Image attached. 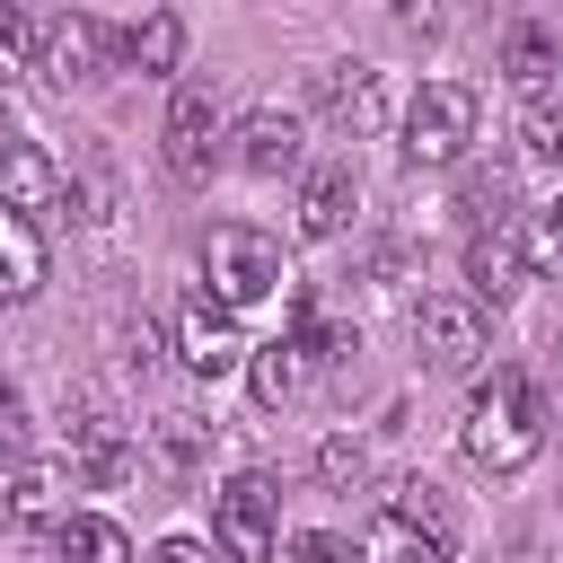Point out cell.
Here are the masks:
<instances>
[{
    "mask_svg": "<svg viewBox=\"0 0 563 563\" xmlns=\"http://www.w3.org/2000/svg\"><path fill=\"white\" fill-rule=\"evenodd\" d=\"M457 449H466L484 475H519V466L545 449V396H537V378L493 369V387H475V405H466V422H457Z\"/></svg>",
    "mask_w": 563,
    "mask_h": 563,
    "instance_id": "obj_1",
    "label": "cell"
},
{
    "mask_svg": "<svg viewBox=\"0 0 563 563\" xmlns=\"http://www.w3.org/2000/svg\"><path fill=\"white\" fill-rule=\"evenodd\" d=\"M211 545L229 563H273V545H282V484L264 466H238L211 493Z\"/></svg>",
    "mask_w": 563,
    "mask_h": 563,
    "instance_id": "obj_2",
    "label": "cell"
},
{
    "mask_svg": "<svg viewBox=\"0 0 563 563\" xmlns=\"http://www.w3.org/2000/svg\"><path fill=\"white\" fill-rule=\"evenodd\" d=\"M475 141V88L466 79H422L405 106V158L413 167H457Z\"/></svg>",
    "mask_w": 563,
    "mask_h": 563,
    "instance_id": "obj_3",
    "label": "cell"
},
{
    "mask_svg": "<svg viewBox=\"0 0 563 563\" xmlns=\"http://www.w3.org/2000/svg\"><path fill=\"white\" fill-rule=\"evenodd\" d=\"M202 273H211V299L238 317V308H255V299H273V290H282V246H273L264 229L229 220V229H211V246H202Z\"/></svg>",
    "mask_w": 563,
    "mask_h": 563,
    "instance_id": "obj_4",
    "label": "cell"
},
{
    "mask_svg": "<svg viewBox=\"0 0 563 563\" xmlns=\"http://www.w3.org/2000/svg\"><path fill=\"white\" fill-rule=\"evenodd\" d=\"M413 343H422L431 369L457 378V369H475L493 352V325H484V308L466 290H431V299H413Z\"/></svg>",
    "mask_w": 563,
    "mask_h": 563,
    "instance_id": "obj_5",
    "label": "cell"
},
{
    "mask_svg": "<svg viewBox=\"0 0 563 563\" xmlns=\"http://www.w3.org/2000/svg\"><path fill=\"white\" fill-rule=\"evenodd\" d=\"M158 141H167V167H176L185 185H202V176L220 167V141H229V123H220V97H211L202 79H176Z\"/></svg>",
    "mask_w": 563,
    "mask_h": 563,
    "instance_id": "obj_6",
    "label": "cell"
},
{
    "mask_svg": "<svg viewBox=\"0 0 563 563\" xmlns=\"http://www.w3.org/2000/svg\"><path fill=\"white\" fill-rule=\"evenodd\" d=\"M246 334H238V317L220 308V299H185L176 308V361L194 369V378H229V369H246Z\"/></svg>",
    "mask_w": 563,
    "mask_h": 563,
    "instance_id": "obj_7",
    "label": "cell"
},
{
    "mask_svg": "<svg viewBox=\"0 0 563 563\" xmlns=\"http://www.w3.org/2000/svg\"><path fill=\"white\" fill-rule=\"evenodd\" d=\"M308 158V114L299 106H246L238 123V167L246 176H290Z\"/></svg>",
    "mask_w": 563,
    "mask_h": 563,
    "instance_id": "obj_8",
    "label": "cell"
},
{
    "mask_svg": "<svg viewBox=\"0 0 563 563\" xmlns=\"http://www.w3.org/2000/svg\"><path fill=\"white\" fill-rule=\"evenodd\" d=\"M317 106H325L352 141L387 132V79H378L369 62H334V70H317Z\"/></svg>",
    "mask_w": 563,
    "mask_h": 563,
    "instance_id": "obj_9",
    "label": "cell"
},
{
    "mask_svg": "<svg viewBox=\"0 0 563 563\" xmlns=\"http://www.w3.org/2000/svg\"><path fill=\"white\" fill-rule=\"evenodd\" d=\"M106 62V26L88 18V9H62L44 35H35V70L53 79V88H70V79H88Z\"/></svg>",
    "mask_w": 563,
    "mask_h": 563,
    "instance_id": "obj_10",
    "label": "cell"
},
{
    "mask_svg": "<svg viewBox=\"0 0 563 563\" xmlns=\"http://www.w3.org/2000/svg\"><path fill=\"white\" fill-rule=\"evenodd\" d=\"M466 282H475V290H466L475 308H484V299H493V308H501V299H519V282H528L519 220H501V229H475V238H466Z\"/></svg>",
    "mask_w": 563,
    "mask_h": 563,
    "instance_id": "obj_11",
    "label": "cell"
},
{
    "mask_svg": "<svg viewBox=\"0 0 563 563\" xmlns=\"http://www.w3.org/2000/svg\"><path fill=\"white\" fill-rule=\"evenodd\" d=\"M0 211H18V220L62 211V167L35 141H0Z\"/></svg>",
    "mask_w": 563,
    "mask_h": 563,
    "instance_id": "obj_12",
    "label": "cell"
},
{
    "mask_svg": "<svg viewBox=\"0 0 563 563\" xmlns=\"http://www.w3.org/2000/svg\"><path fill=\"white\" fill-rule=\"evenodd\" d=\"M70 475H79V484H97V493L132 475V440H123V422H114L106 405H88V413L70 422Z\"/></svg>",
    "mask_w": 563,
    "mask_h": 563,
    "instance_id": "obj_13",
    "label": "cell"
},
{
    "mask_svg": "<svg viewBox=\"0 0 563 563\" xmlns=\"http://www.w3.org/2000/svg\"><path fill=\"white\" fill-rule=\"evenodd\" d=\"M554 70H563V44H554V26H537V18H510V26H501V79H510L519 97H537V106H545Z\"/></svg>",
    "mask_w": 563,
    "mask_h": 563,
    "instance_id": "obj_14",
    "label": "cell"
},
{
    "mask_svg": "<svg viewBox=\"0 0 563 563\" xmlns=\"http://www.w3.org/2000/svg\"><path fill=\"white\" fill-rule=\"evenodd\" d=\"M352 211H361V185H352L343 158H325V167L299 176V238H343Z\"/></svg>",
    "mask_w": 563,
    "mask_h": 563,
    "instance_id": "obj_15",
    "label": "cell"
},
{
    "mask_svg": "<svg viewBox=\"0 0 563 563\" xmlns=\"http://www.w3.org/2000/svg\"><path fill=\"white\" fill-rule=\"evenodd\" d=\"M123 62H132V70H158V79H176V70H185V18H176V9H150V18H132V26H123Z\"/></svg>",
    "mask_w": 563,
    "mask_h": 563,
    "instance_id": "obj_16",
    "label": "cell"
},
{
    "mask_svg": "<svg viewBox=\"0 0 563 563\" xmlns=\"http://www.w3.org/2000/svg\"><path fill=\"white\" fill-rule=\"evenodd\" d=\"M246 387H255L264 413H282V405L308 387V352H299L290 334H282V343H255V352H246Z\"/></svg>",
    "mask_w": 563,
    "mask_h": 563,
    "instance_id": "obj_17",
    "label": "cell"
},
{
    "mask_svg": "<svg viewBox=\"0 0 563 563\" xmlns=\"http://www.w3.org/2000/svg\"><path fill=\"white\" fill-rule=\"evenodd\" d=\"M53 554H62V563H132V537H123L114 519H97V510H62Z\"/></svg>",
    "mask_w": 563,
    "mask_h": 563,
    "instance_id": "obj_18",
    "label": "cell"
},
{
    "mask_svg": "<svg viewBox=\"0 0 563 563\" xmlns=\"http://www.w3.org/2000/svg\"><path fill=\"white\" fill-rule=\"evenodd\" d=\"M35 290H44V238L35 220L0 211V299H35Z\"/></svg>",
    "mask_w": 563,
    "mask_h": 563,
    "instance_id": "obj_19",
    "label": "cell"
},
{
    "mask_svg": "<svg viewBox=\"0 0 563 563\" xmlns=\"http://www.w3.org/2000/svg\"><path fill=\"white\" fill-rule=\"evenodd\" d=\"M361 563H449V537H422L413 519L378 510V519H369V537H361Z\"/></svg>",
    "mask_w": 563,
    "mask_h": 563,
    "instance_id": "obj_20",
    "label": "cell"
},
{
    "mask_svg": "<svg viewBox=\"0 0 563 563\" xmlns=\"http://www.w3.org/2000/svg\"><path fill=\"white\" fill-rule=\"evenodd\" d=\"M9 528H62V466H18L9 475Z\"/></svg>",
    "mask_w": 563,
    "mask_h": 563,
    "instance_id": "obj_21",
    "label": "cell"
},
{
    "mask_svg": "<svg viewBox=\"0 0 563 563\" xmlns=\"http://www.w3.org/2000/svg\"><path fill=\"white\" fill-rule=\"evenodd\" d=\"M519 255H528V282H563V202L519 220Z\"/></svg>",
    "mask_w": 563,
    "mask_h": 563,
    "instance_id": "obj_22",
    "label": "cell"
},
{
    "mask_svg": "<svg viewBox=\"0 0 563 563\" xmlns=\"http://www.w3.org/2000/svg\"><path fill=\"white\" fill-rule=\"evenodd\" d=\"M26 449H35V413H26V396L0 378V466L18 475V466H26Z\"/></svg>",
    "mask_w": 563,
    "mask_h": 563,
    "instance_id": "obj_23",
    "label": "cell"
},
{
    "mask_svg": "<svg viewBox=\"0 0 563 563\" xmlns=\"http://www.w3.org/2000/svg\"><path fill=\"white\" fill-rule=\"evenodd\" d=\"M18 70H35V26H26V9L0 0V79H18Z\"/></svg>",
    "mask_w": 563,
    "mask_h": 563,
    "instance_id": "obj_24",
    "label": "cell"
},
{
    "mask_svg": "<svg viewBox=\"0 0 563 563\" xmlns=\"http://www.w3.org/2000/svg\"><path fill=\"white\" fill-rule=\"evenodd\" d=\"M528 158H537V167H563V106H554V97L528 106Z\"/></svg>",
    "mask_w": 563,
    "mask_h": 563,
    "instance_id": "obj_25",
    "label": "cell"
},
{
    "mask_svg": "<svg viewBox=\"0 0 563 563\" xmlns=\"http://www.w3.org/2000/svg\"><path fill=\"white\" fill-rule=\"evenodd\" d=\"M158 457H167V466H194V457H202V422H194V413H167V422H158Z\"/></svg>",
    "mask_w": 563,
    "mask_h": 563,
    "instance_id": "obj_26",
    "label": "cell"
},
{
    "mask_svg": "<svg viewBox=\"0 0 563 563\" xmlns=\"http://www.w3.org/2000/svg\"><path fill=\"white\" fill-rule=\"evenodd\" d=\"M317 475H325V484H361V475H369V449H361V440H325V449H317Z\"/></svg>",
    "mask_w": 563,
    "mask_h": 563,
    "instance_id": "obj_27",
    "label": "cell"
},
{
    "mask_svg": "<svg viewBox=\"0 0 563 563\" xmlns=\"http://www.w3.org/2000/svg\"><path fill=\"white\" fill-rule=\"evenodd\" d=\"M290 554H299V563H343V537H317V528H308V537H290Z\"/></svg>",
    "mask_w": 563,
    "mask_h": 563,
    "instance_id": "obj_28",
    "label": "cell"
},
{
    "mask_svg": "<svg viewBox=\"0 0 563 563\" xmlns=\"http://www.w3.org/2000/svg\"><path fill=\"white\" fill-rule=\"evenodd\" d=\"M150 563H211V554H202L194 537H158V545H150Z\"/></svg>",
    "mask_w": 563,
    "mask_h": 563,
    "instance_id": "obj_29",
    "label": "cell"
}]
</instances>
